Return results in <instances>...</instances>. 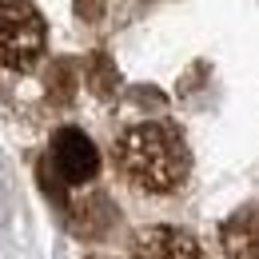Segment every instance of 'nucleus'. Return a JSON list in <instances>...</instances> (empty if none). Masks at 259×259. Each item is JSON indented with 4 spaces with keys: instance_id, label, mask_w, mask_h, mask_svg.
<instances>
[{
    "instance_id": "obj_1",
    "label": "nucleus",
    "mask_w": 259,
    "mask_h": 259,
    "mask_svg": "<svg viewBox=\"0 0 259 259\" xmlns=\"http://www.w3.org/2000/svg\"><path fill=\"white\" fill-rule=\"evenodd\" d=\"M120 167L136 192L167 195L188 180L192 152H188V140L180 136V128H171L163 120H148V124H136L124 132Z\"/></svg>"
},
{
    "instance_id": "obj_2",
    "label": "nucleus",
    "mask_w": 259,
    "mask_h": 259,
    "mask_svg": "<svg viewBox=\"0 0 259 259\" xmlns=\"http://www.w3.org/2000/svg\"><path fill=\"white\" fill-rule=\"evenodd\" d=\"M44 56V16L32 0H0V68L28 72Z\"/></svg>"
},
{
    "instance_id": "obj_3",
    "label": "nucleus",
    "mask_w": 259,
    "mask_h": 259,
    "mask_svg": "<svg viewBox=\"0 0 259 259\" xmlns=\"http://www.w3.org/2000/svg\"><path fill=\"white\" fill-rule=\"evenodd\" d=\"M52 167H56V176L64 180L68 188H84V184H92L100 171V148L84 136L80 128H60L52 136Z\"/></svg>"
},
{
    "instance_id": "obj_4",
    "label": "nucleus",
    "mask_w": 259,
    "mask_h": 259,
    "mask_svg": "<svg viewBox=\"0 0 259 259\" xmlns=\"http://www.w3.org/2000/svg\"><path fill=\"white\" fill-rule=\"evenodd\" d=\"M128 259H203V247L192 231L180 227H144L132 239Z\"/></svg>"
},
{
    "instance_id": "obj_5",
    "label": "nucleus",
    "mask_w": 259,
    "mask_h": 259,
    "mask_svg": "<svg viewBox=\"0 0 259 259\" xmlns=\"http://www.w3.org/2000/svg\"><path fill=\"white\" fill-rule=\"evenodd\" d=\"M227 259H259V203L239 207L220 231Z\"/></svg>"
}]
</instances>
